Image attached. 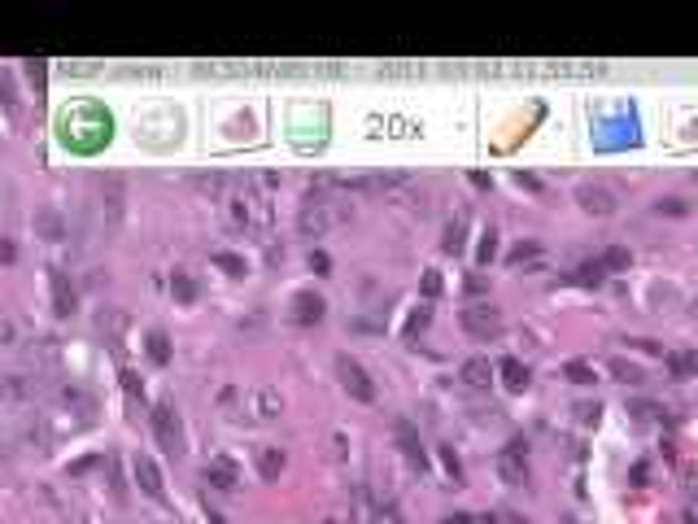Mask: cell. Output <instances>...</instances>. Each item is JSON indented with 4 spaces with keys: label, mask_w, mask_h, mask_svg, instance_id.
<instances>
[{
    "label": "cell",
    "mask_w": 698,
    "mask_h": 524,
    "mask_svg": "<svg viewBox=\"0 0 698 524\" xmlns=\"http://www.w3.org/2000/svg\"><path fill=\"white\" fill-rule=\"evenodd\" d=\"M48 284H53V310L57 315H70L74 306H79V297H74V289H70L62 267H48Z\"/></svg>",
    "instance_id": "8992f818"
},
{
    "label": "cell",
    "mask_w": 698,
    "mask_h": 524,
    "mask_svg": "<svg viewBox=\"0 0 698 524\" xmlns=\"http://www.w3.org/2000/svg\"><path fill=\"white\" fill-rule=\"evenodd\" d=\"M18 258V249H13V240H0V262H13Z\"/></svg>",
    "instance_id": "e575fe53"
},
{
    "label": "cell",
    "mask_w": 698,
    "mask_h": 524,
    "mask_svg": "<svg viewBox=\"0 0 698 524\" xmlns=\"http://www.w3.org/2000/svg\"><path fill=\"white\" fill-rule=\"evenodd\" d=\"M615 376H620V380H633V385H637V380L646 376V371H641V367H633V363H615Z\"/></svg>",
    "instance_id": "f1b7e54d"
},
{
    "label": "cell",
    "mask_w": 698,
    "mask_h": 524,
    "mask_svg": "<svg viewBox=\"0 0 698 524\" xmlns=\"http://www.w3.org/2000/svg\"><path fill=\"white\" fill-rule=\"evenodd\" d=\"M467 180H472L476 188H489V175H484V170H472V175H467Z\"/></svg>",
    "instance_id": "f35d334b"
},
{
    "label": "cell",
    "mask_w": 698,
    "mask_h": 524,
    "mask_svg": "<svg viewBox=\"0 0 698 524\" xmlns=\"http://www.w3.org/2000/svg\"><path fill=\"white\" fill-rule=\"evenodd\" d=\"M424 297H428V302H432V297H441V271H424Z\"/></svg>",
    "instance_id": "484cf974"
},
{
    "label": "cell",
    "mask_w": 698,
    "mask_h": 524,
    "mask_svg": "<svg viewBox=\"0 0 698 524\" xmlns=\"http://www.w3.org/2000/svg\"><path fill=\"white\" fill-rule=\"evenodd\" d=\"M327 310V302L319 293H297L293 297V323H301V328H310V323H319Z\"/></svg>",
    "instance_id": "52a82bcc"
},
{
    "label": "cell",
    "mask_w": 698,
    "mask_h": 524,
    "mask_svg": "<svg viewBox=\"0 0 698 524\" xmlns=\"http://www.w3.org/2000/svg\"><path fill=\"white\" fill-rule=\"evenodd\" d=\"M57 136H62L66 149H74V153H96V149L114 136V118L96 101H74L57 114Z\"/></svg>",
    "instance_id": "6da1fadb"
},
{
    "label": "cell",
    "mask_w": 698,
    "mask_h": 524,
    "mask_svg": "<svg viewBox=\"0 0 698 524\" xmlns=\"http://www.w3.org/2000/svg\"><path fill=\"white\" fill-rule=\"evenodd\" d=\"M205 524H227V520H223V516H219L214 507H205Z\"/></svg>",
    "instance_id": "60d3db41"
},
{
    "label": "cell",
    "mask_w": 698,
    "mask_h": 524,
    "mask_svg": "<svg viewBox=\"0 0 698 524\" xmlns=\"http://www.w3.org/2000/svg\"><path fill=\"white\" fill-rule=\"evenodd\" d=\"M515 180H520L524 188H541V180H537V175H528V170H520V175H515Z\"/></svg>",
    "instance_id": "74e56055"
},
{
    "label": "cell",
    "mask_w": 698,
    "mask_h": 524,
    "mask_svg": "<svg viewBox=\"0 0 698 524\" xmlns=\"http://www.w3.org/2000/svg\"><path fill=\"white\" fill-rule=\"evenodd\" d=\"M563 376L572 380V385H593V371H589V363H567V367H563Z\"/></svg>",
    "instance_id": "cb8c5ba5"
},
{
    "label": "cell",
    "mask_w": 698,
    "mask_h": 524,
    "mask_svg": "<svg viewBox=\"0 0 698 524\" xmlns=\"http://www.w3.org/2000/svg\"><path fill=\"white\" fill-rule=\"evenodd\" d=\"M144 349H149V359L158 363V367L170 363V341H166V332H149V337H144Z\"/></svg>",
    "instance_id": "5bb4252c"
},
{
    "label": "cell",
    "mask_w": 698,
    "mask_h": 524,
    "mask_svg": "<svg viewBox=\"0 0 698 524\" xmlns=\"http://www.w3.org/2000/svg\"><path fill=\"white\" fill-rule=\"evenodd\" d=\"M345 219H349V206L332 202L327 192L315 188V192L301 202V210H297V232H301V236H327V232L341 228Z\"/></svg>",
    "instance_id": "7a4b0ae2"
},
{
    "label": "cell",
    "mask_w": 698,
    "mask_h": 524,
    "mask_svg": "<svg viewBox=\"0 0 698 524\" xmlns=\"http://www.w3.org/2000/svg\"><path fill=\"white\" fill-rule=\"evenodd\" d=\"M35 223H40V232H44L48 240H57V236H62V219H57L53 210H40V214H35Z\"/></svg>",
    "instance_id": "d6986e66"
},
{
    "label": "cell",
    "mask_w": 698,
    "mask_h": 524,
    "mask_svg": "<svg viewBox=\"0 0 698 524\" xmlns=\"http://www.w3.org/2000/svg\"><path fill=\"white\" fill-rule=\"evenodd\" d=\"M663 214H685V202H659Z\"/></svg>",
    "instance_id": "8d00e7d4"
},
{
    "label": "cell",
    "mask_w": 698,
    "mask_h": 524,
    "mask_svg": "<svg viewBox=\"0 0 698 524\" xmlns=\"http://www.w3.org/2000/svg\"><path fill=\"white\" fill-rule=\"evenodd\" d=\"M458 323H463V332L476 337V341H494V337H502V328H506L502 310L489 306V302H472L467 310L458 315Z\"/></svg>",
    "instance_id": "3957f363"
},
{
    "label": "cell",
    "mask_w": 698,
    "mask_h": 524,
    "mask_svg": "<svg viewBox=\"0 0 698 524\" xmlns=\"http://www.w3.org/2000/svg\"><path fill=\"white\" fill-rule=\"evenodd\" d=\"M598 262H603V271H624V267L633 262V254H629L624 245H611V249H607V254H603Z\"/></svg>",
    "instance_id": "2e32d148"
},
{
    "label": "cell",
    "mask_w": 698,
    "mask_h": 524,
    "mask_svg": "<svg viewBox=\"0 0 698 524\" xmlns=\"http://www.w3.org/2000/svg\"><path fill=\"white\" fill-rule=\"evenodd\" d=\"M537 254H541V245H537V240H520V245L511 249V262H515V267H524V262L537 258Z\"/></svg>",
    "instance_id": "603a6c76"
},
{
    "label": "cell",
    "mask_w": 698,
    "mask_h": 524,
    "mask_svg": "<svg viewBox=\"0 0 698 524\" xmlns=\"http://www.w3.org/2000/svg\"><path fill=\"white\" fill-rule=\"evenodd\" d=\"M27 74H31V79H35V88H44V74H48V66L31 57V62H27Z\"/></svg>",
    "instance_id": "d6a6232c"
},
{
    "label": "cell",
    "mask_w": 698,
    "mask_h": 524,
    "mask_svg": "<svg viewBox=\"0 0 698 524\" xmlns=\"http://www.w3.org/2000/svg\"><path fill=\"white\" fill-rule=\"evenodd\" d=\"M136 485H140L149 498H162V494H166V489H162V472H158V463L144 459V455H136Z\"/></svg>",
    "instance_id": "30bf717a"
},
{
    "label": "cell",
    "mask_w": 698,
    "mask_h": 524,
    "mask_svg": "<svg viewBox=\"0 0 698 524\" xmlns=\"http://www.w3.org/2000/svg\"><path fill=\"white\" fill-rule=\"evenodd\" d=\"M428 323H432V310L424 306V310H415V315H410V323H406V332H410V337H419V332L428 328Z\"/></svg>",
    "instance_id": "4316f807"
},
{
    "label": "cell",
    "mask_w": 698,
    "mask_h": 524,
    "mask_svg": "<svg viewBox=\"0 0 698 524\" xmlns=\"http://www.w3.org/2000/svg\"><path fill=\"white\" fill-rule=\"evenodd\" d=\"M494 254H498V232L489 228L484 240H480V254H476V258H480V262H494Z\"/></svg>",
    "instance_id": "d4e9b609"
},
{
    "label": "cell",
    "mask_w": 698,
    "mask_h": 524,
    "mask_svg": "<svg viewBox=\"0 0 698 524\" xmlns=\"http://www.w3.org/2000/svg\"><path fill=\"white\" fill-rule=\"evenodd\" d=\"M576 202H581V210H585V214H598V219L615 214V197H611L607 188H593V184H585V188L576 192Z\"/></svg>",
    "instance_id": "ba28073f"
},
{
    "label": "cell",
    "mask_w": 698,
    "mask_h": 524,
    "mask_svg": "<svg viewBox=\"0 0 698 524\" xmlns=\"http://www.w3.org/2000/svg\"><path fill=\"white\" fill-rule=\"evenodd\" d=\"M446 249H454V254L463 249V223H454V228L446 232Z\"/></svg>",
    "instance_id": "836d02e7"
},
{
    "label": "cell",
    "mask_w": 698,
    "mask_h": 524,
    "mask_svg": "<svg viewBox=\"0 0 698 524\" xmlns=\"http://www.w3.org/2000/svg\"><path fill=\"white\" fill-rule=\"evenodd\" d=\"M458 376H463V385H472V389H484L489 380H494V367H489L484 359H467L458 367Z\"/></svg>",
    "instance_id": "7c38bea8"
},
{
    "label": "cell",
    "mask_w": 698,
    "mask_h": 524,
    "mask_svg": "<svg viewBox=\"0 0 698 524\" xmlns=\"http://www.w3.org/2000/svg\"><path fill=\"white\" fill-rule=\"evenodd\" d=\"M436 455H441V463H446V477H450V481L458 485V481H463V463H458V455L450 450V446H441V450H436Z\"/></svg>",
    "instance_id": "7402d4cb"
},
{
    "label": "cell",
    "mask_w": 698,
    "mask_h": 524,
    "mask_svg": "<svg viewBox=\"0 0 698 524\" xmlns=\"http://www.w3.org/2000/svg\"><path fill=\"white\" fill-rule=\"evenodd\" d=\"M153 437H158V441H162V450H170V455L184 450V424H179L175 407H166V402L153 407Z\"/></svg>",
    "instance_id": "277c9868"
},
{
    "label": "cell",
    "mask_w": 698,
    "mask_h": 524,
    "mask_svg": "<svg viewBox=\"0 0 698 524\" xmlns=\"http://www.w3.org/2000/svg\"><path fill=\"white\" fill-rule=\"evenodd\" d=\"M122 389H127V393H132V397H136V402H140V397H144V385H140V380L132 376V371H122Z\"/></svg>",
    "instance_id": "f546056e"
},
{
    "label": "cell",
    "mask_w": 698,
    "mask_h": 524,
    "mask_svg": "<svg viewBox=\"0 0 698 524\" xmlns=\"http://www.w3.org/2000/svg\"><path fill=\"white\" fill-rule=\"evenodd\" d=\"M0 110H5L9 118L18 114V96H13V83H9V74H0Z\"/></svg>",
    "instance_id": "ffe728a7"
},
{
    "label": "cell",
    "mask_w": 698,
    "mask_h": 524,
    "mask_svg": "<svg viewBox=\"0 0 698 524\" xmlns=\"http://www.w3.org/2000/svg\"><path fill=\"white\" fill-rule=\"evenodd\" d=\"M498 367H502V385H506L511 393H524V389H528V380H533V371H528V367L520 363V359H502Z\"/></svg>",
    "instance_id": "8fae6325"
},
{
    "label": "cell",
    "mask_w": 698,
    "mask_h": 524,
    "mask_svg": "<svg viewBox=\"0 0 698 524\" xmlns=\"http://www.w3.org/2000/svg\"><path fill=\"white\" fill-rule=\"evenodd\" d=\"M170 293L179 297V302H197V280L188 276V271H175V276H170Z\"/></svg>",
    "instance_id": "9a60e30c"
},
{
    "label": "cell",
    "mask_w": 698,
    "mask_h": 524,
    "mask_svg": "<svg viewBox=\"0 0 698 524\" xmlns=\"http://www.w3.org/2000/svg\"><path fill=\"white\" fill-rule=\"evenodd\" d=\"M257 411H262V415H275V411H279V397H275V393L267 389L262 397H257Z\"/></svg>",
    "instance_id": "4dcf8cb0"
},
{
    "label": "cell",
    "mask_w": 698,
    "mask_h": 524,
    "mask_svg": "<svg viewBox=\"0 0 698 524\" xmlns=\"http://www.w3.org/2000/svg\"><path fill=\"white\" fill-rule=\"evenodd\" d=\"M603 276H607V271H603V262H598V258H593L589 267H581V271H572V280H576V284H598Z\"/></svg>",
    "instance_id": "44dd1931"
},
{
    "label": "cell",
    "mask_w": 698,
    "mask_h": 524,
    "mask_svg": "<svg viewBox=\"0 0 698 524\" xmlns=\"http://www.w3.org/2000/svg\"><path fill=\"white\" fill-rule=\"evenodd\" d=\"M257 472H262L267 481H275L279 472H284V455L279 450H262V455H257Z\"/></svg>",
    "instance_id": "e0dca14e"
},
{
    "label": "cell",
    "mask_w": 698,
    "mask_h": 524,
    "mask_svg": "<svg viewBox=\"0 0 698 524\" xmlns=\"http://www.w3.org/2000/svg\"><path fill=\"white\" fill-rule=\"evenodd\" d=\"M376 524H402V520H397V511H393V507H384V511L376 516Z\"/></svg>",
    "instance_id": "d590c367"
},
{
    "label": "cell",
    "mask_w": 698,
    "mask_h": 524,
    "mask_svg": "<svg viewBox=\"0 0 698 524\" xmlns=\"http://www.w3.org/2000/svg\"><path fill=\"white\" fill-rule=\"evenodd\" d=\"M668 363H672V376H681V380L698 376V354H672Z\"/></svg>",
    "instance_id": "ac0fdd59"
},
{
    "label": "cell",
    "mask_w": 698,
    "mask_h": 524,
    "mask_svg": "<svg viewBox=\"0 0 698 524\" xmlns=\"http://www.w3.org/2000/svg\"><path fill=\"white\" fill-rule=\"evenodd\" d=\"M446 524H472V516H463V511H458V516H450Z\"/></svg>",
    "instance_id": "b9f144b4"
},
{
    "label": "cell",
    "mask_w": 698,
    "mask_h": 524,
    "mask_svg": "<svg viewBox=\"0 0 698 524\" xmlns=\"http://www.w3.org/2000/svg\"><path fill=\"white\" fill-rule=\"evenodd\" d=\"M397 446H402V455L410 459V467H415V472H428V455H424V446H419V437H415V429H410V424H397Z\"/></svg>",
    "instance_id": "9c48e42d"
},
{
    "label": "cell",
    "mask_w": 698,
    "mask_h": 524,
    "mask_svg": "<svg viewBox=\"0 0 698 524\" xmlns=\"http://www.w3.org/2000/svg\"><path fill=\"white\" fill-rule=\"evenodd\" d=\"M205 481L219 485V489H236V463H231V459H210V467H205Z\"/></svg>",
    "instance_id": "4fadbf2b"
},
{
    "label": "cell",
    "mask_w": 698,
    "mask_h": 524,
    "mask_svg": "<svg viewBox=\"0 0 698 524\" xmlns=\"http://www.w3.org/2000/svg\"><path fill=\"white\" fill-rule=\"evenodd\" d=\"M0 341H13V323L9 319H0Z\"/></svg>",
    "instance_id": "ab89813d"
},
{
    "label": "cell",
    "mask_w": 698,
    "mask_h": 524,
    "mask_svg": "<svg viewBox=\"0 0 698 524\" xmlns=\"http://www.w3.org/2000/svg\"><path fill=\"white\" fill-rule=\"evenodd\" d=\"M214 262H219V267H223V271H227V276H245V262H240V258H236V254H219V258H214Z\"/></svg>",
    "instance_id": "83f0119b"
},
{
    "label": "cell",
    "mask_w": 698,
    "mask_h": 524,
    "mask_svg": "<svg viewBox=\"0 0 698 524\" xmlns=\"http://www.w3.org/2000/svg\"><path fill=\"white\" fill-rule=\"evenodd\" d=\"M336 367H341V385L349 389L354 402H376V385H371L363 363H358V359H336Z\"/></svg>",
    "instance_id": "5b68a950"
},
{
    "label": "cell",
    "mask_w": 698,
    "mask_h": 524,
    "mask_svg": "<svg viewBox=\"0 0 698 524\" xmlns=\"http://www.w3.org/2000/svg\"><path fill=\"white\" fill-rule=\"evenodd\" d=\"M310 271H319V276H327V271H332V258L315 249V254H310Z\"/></svg>",
    "instance_id": "1f68e13d"
}]
</instances>
